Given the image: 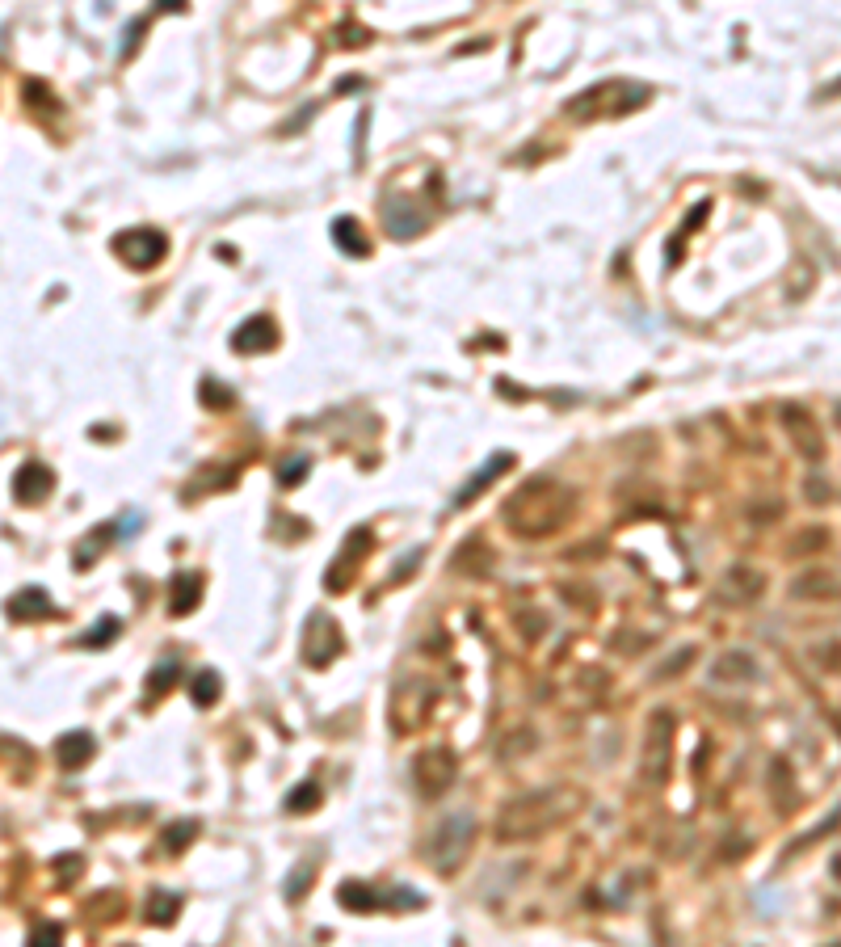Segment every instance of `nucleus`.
<instances>
[{"label": "nucleus", "mask_w": 841, "mask_h": 947, "mask_svg": "<svg viewBox=\"0 0 841 947\" xmlns=\"http://www.w3.org/2000/svg\"><path fill=\"white\" fill-rule=\"evenodd\" d=\"M568 514H572V493L560 485V480L535 476L509 497L505 527L514 535H526V539H543V535H556L568 522Z\"/></svg>", "instance_id": "nucleus-1"}, {"label": "nucleus", "mask_w": 841, "mask_h": 947, "mask_svg": "<svg viewBox=\"0 0 841 947\" xmlns=\"http://www.w3.org/2000/svg\"><path fill=\"white\" fill-rule=\"evenodd\" d=\"M560 804H564V792H556V788L526 792L518 800H509L501 809V821H497V842H530V838L547 834L551 825L568 813Z\"/></svg>", "instance_id": "nucleus-2"}, {"label": "nucleus", "mask_w": 841, "mask_h": 947, "mask_svg": "<svg viewBox=\"0 0 841 947\" xmlns=\"http://www.w3.org/2000/svg\"><path fill=\"white\" fill-rule=\"evenodd\" d=\"M471 838H476V817H471V813H450L438 830L429 834L425 855H429V863H434L438 872H455L463 863V855L471 851Z\"/></svg>", "instance_id": "nucleus-3"}, {"label": "nucleus", "mask_w": 841, "mask_h": 947, "mask_svg": "<svg viewBox=\"0 0 841 947\" xmlns=\"http://www.w3.org/2000/svg\"><path fill=\"white\" fill-rule=\"evenodd\" d=\"M413 771H417V788L421 796H442L450 783H455L459 775V758L446 750V745H429V750L417 754L413 762Z\"/></svg>", "instance_id": "nucleus-4"}, {"label": "nucleus", "mask_w": 841, "mask_h": 947, "mask_svg": "<svg viewBox=\"0 0 841 947\" xmlns=\"http://www.w3.org/2000/svg\"><path fill=\"white\" fill-rule=\"evenodd\" d=\"M114 253L127 261L131 270H152L156 261L169 253V240H164L156 228H131V232L114 236Z\"/></svg>", "instance_id": "nucleus-5"}, {"label": "nucleus", "mask_w": 841, "mask_h": 947, "mask_svg": "<svg viewBox=\"0 0 841 947\" xmlns=\"http://www.w3.org/2000/svg\"><path fill=\"white\" fill-rule=\"evenodd\" d=\"M669 754H673V716L669 712H656L648 720V741H644V762L640 771L648 783H661L665 771H669Z\"/></svg>", "instance_id": "nucleus-6"}, {"label": "nucleus", "mask_w": 841, "mask_h": 947, "mask_svg": "<svg viewBox=\"0 0 841 947\" xmlns=\"http://www.w3.org/2000/svg\"><path fill=\"white\" fill-rule=\"evenodd\" d=\"M783 426L791 430L795 451L804 455V459H820V455H825V438H820V426H816V417H812L804 405H787V409H783Z\"/></svg>", "instance_id": "nucleus-7"}, {"label": "nucleus", "mask_w": 841, "mask_h": 947, "mask_svg": "<svg viewBox=\"0 0 841 947\" xmlns=\"http://www.w3.org/2000/svg\"><path fill=\"white\" fill-rule=\"evenodd\" d=\"M762 590H766V577L757 569H749V564H732V569L724 573V581H720V598L736 602V607L757 602V598H762Z\"/></svg>", "instance_id": "nucleus-8"}, {"label": "nucleus", "mask_w": 841, "mask_h": 947, "mask_svg": "<svg viewBox=\"0 0 841 947\" xmlns=\"http://www.w3.org/2000/svg\"><path fill=\"white\" fill-rule=\"evenodd\" d=\"M51 489H55V472L51 468H43V463H22L17 468V476H13V497L22 501V506H38L43 497H51Z\"/></svg>", "instance_id": "nucleus-9"}, {"label": "nucleus", "mask_w": 841, "mask_h": 947, "mask_svg": "<svg viewBox=\"0 0 841 947\" xmlns=\"http://www.w3.org/2000/svg\"><path fill=\"white\" fill-rule=\"evenodd\" d=\"M791 598L799 602H837L841 598V577L829 569H808L791 581Z\"/></svg>", "instance_id": "nucleus-10"}, {"label": "nucleus", "mask_w": 841, "mask_h": 947, "mask_svg": "<svg viewBox=\"0 0 841 947\" xmlns=\"http://www.w3.org/2000/svg\"><path fill=\"white\" fill-rule=\"evenodd\" d=\"M274 341H278L274 320H270V316H257V320H249V325L236 329L232 346H236L240 354H261V350H274Z\"/></svg>", "instance_id": "nucleus-11"}, {"label": "nucleus", "mask_w": 841, "mask_h": 947, "mask_svg": "<svg viewBox=\"0 0 841 947\" xmlns=\"http://www.w3.org/2000/svg\"><path fill=\"white\" fill-rule=\"evenodd\" d=\"M383 224H387V232H392V236L413 240V236H421L425 219H421V211L408 207L404 198H387V203H383Z\"/></svg>", "instance_id": "nucleus-12"}, {"label": "nucleus", "mask_w": 841, "mask_h": 947, "mask_svg": "<svg viewBox=\"0 0 841 947\" xmlns=\"http://www.w3.org/2000/svg\"><path fill=\"white\" fill-rule=\"evenodd\" d=\"M51 615H55V602H51L47 590H38V586H30V590H22V594L9 598V619H17V623L51 619Z\"/></svg>", "instance_id": "nucleus-13"}, {"label": "nucleus", "mask_w": 841, "mask_h": 947, "mask_svg": "<svg viewBox=\"0 0 841 947\" xmlns=\"http://www.w3.org/2000/svg\"><path fill=\"white\" fill-rule=\"evenodd\" d=\"M450 569L463 573V577H484V573L492 569V552L484 548V543H480L476 535H471V539L463 543V548H459L455 556H450Z\"/></svg>", "instance_id": "nucleus-14"}, {"label": "nucleus", "mask_w": 841, "mask_h": 947, "mask_svg": "<svg viewBox=\"0 0 841 947\" xmlns=\"http://www.w3.org/2000/svg\"><path fill=\"white\" fill-rule=\"evenodd\" d=\"M55 758H59V767H64V771L85 767V762L93 758V737L89 733H64L55 741Z\"/></svg>", "instance_id": "nucleus-15"}, {"label": "nucleus", "mask_w": 841, "mask_h": 947, "mask_svg": "<svg viewBox=\"0 0 841 947\" xmlns=\"http://www.w3.org/2000/svg\"><path fill=\"white\" fill-rule=\"evenodd\" d=\"M505 468H514V455H509V451H501V455H492L488 463H484V468L476 472V480H471V485L455 497V506H467V501H476L480 493H484V485H492V480H497Z\"/></svg>", "instance_id": "nucleus-16"}, {"label": "nucleus", "mask_w": 841, "mask_h": 947, "mask_svg": "<svg viewBox=\"0 0 841 947\" xmlns=\"http://www.w3.org/2000/svg\"><path fill=\"white\" fill-rule=\"evenodd\" d=\"M715 678H720V682H753V678H757L753 653H741V649L724 653L720 661H715Z\"/></svg>", "instance_id": "nucleus-17"}, {"label": "nucleus", "mask_w": 841, "mask_h": 947, "mask_svg": "<svg viewBox=\"0 0 841 947\" xmlns=\"http://www.w3.org/2000/svg\"><path fill=\"white\" fill-rule=\"evenodd\" d=\"M333 240H337V249L350 253V257H366V253H371V245H366V236H362V224H358V219H350V215L333 219Z\"/></svg>", "instance_id": "nucleus-18"}, {"label": "nucleus", "mask_w": 841, "mask_h": 947, "mask_svg": "<svg viewBox=\"0 0 841 947\" xmlns=\"http://www.w3.org/2000/svg\"><path fill=\"white\" fill-rule=\"evenodd\" d=\"M198 598H202V577H198V573H181V577L173 581V615L194 611Z\"/></svg>", "instance_id": "nucleus-19"}, {"label": "nucleus", "mask_w": 841, "mask_h": 947, "mask_svg": "<svg viewBox=\"0 0 841 947\" xmlns=\"http://www.w3.org/2000/svg\"><path fill=\"white\" fill-rule=\"evenodd\" d=\"M177 905H181L177 893H152V897H148V922L169 926V922L177 918Z\"/></svg>", "instance_id": "nucleus-20"}, {"label": "nucleus", "mask_w": 841, "mask_h": 947, "mask_svg": "<svg viewBox=\"0 0 841 947\" xmlns=\"http://www.w3.org/2000/svg\"><path fill=\"white\" fill-rule=\"evenodd\" d=\"M345 905H358V910L362 914H371L375 910V905H379V897L371 893V889H366V884H341V893H337Z\"/></svg>", "instance_id": "nucleus-21"}, {"label": "nucleus", "mask_w": 841, "mask_h": 947, "mask_svg": "<svg viewBox=\"0 0 841 947\" xmlns=\"http://www.w3.org/2000/svg\"><path fill=\"white\" fill-rule=\"evenodd\" d=\"M118 632H122V623H118L114 615H106L89 636H80V644H89V649H101V644H110V636H118Z\"/></svg>", "instance_id": "nucleus-22"}, {"label": "nucleus", "mask_w": 841, "mask_h": 947, "mask_svg": "<svg viewBox=\"0 0 841 947\" xmlns=\"http://www.w3.org/2000/svg\"><path fill=\"white\" fill-rule=\"evenodd\" d=\"M316 800H320V783H303V788H295V792H291V800H286V809H291V813H307Z\"/></svg>", "instance_id": "nucleus-23"}, {"label": "nucleus", "mask_w": 841, "mask_h": 947, "mask_svg": "<svg viewBox=\"0 0 841 947\" xmlns=\"http://www.w3.org/2000/svg\"><path fill=\"white\" fill-rule=\"evenodd\" d=\"M219 695V674H211V670H202L198 678H194V703H202V708H207V703Z\"/></svg>", "instance_id": "nucleus-24"}, {"label": "nucleus", "mask_w": 841, "mask_h": 947, "mask_svg": "<svg viewBox=\"0 0 841 947\" xmlns=\"http://www.w3.org/2000/svg\"><path fill=\"white\" fill-rule=\"evenodd\" d=\"M173 682H177V666H173V661H164V666L156 670V678L148 682V695H152V699H156V695H164V691L173 687Z\"/></svg>", "instance_id": "nucleus-25"}, {"label": "nucleus", "mask_w": 841, "mask_h": 947, "mask_svg": "<svg viewBox=\"0 0 841 947\" xmlns=\"http://www.w3.org/2000/svg\"><path fill=\"white\" fill-rule=\"evenodd\" d=\"M825 543H829V531H820V527H812V531H804V535H799V543H795V556H804V552H816V548H825Z\"/></svg>", "instance_id": "nucleus-26"}, {"label": "nucleus", "mask_w": 841, "mask_h": 947, "mask_svg": "<svg viewBox=\"0 0 841 947\" xmlns=\"http://www.w3.org/2000/svg\"><path fill=\"white\" fill-rule=\"evenodd\" d=\"M303 472H307V459L299 455V459H291V463H282L278 480H282V485H299V480H303Z\"/></svg>", "instance_id": "nucleus-27"}, {"label": "nucleus", "mask_w": 841, "mask_h": 947, "mask_svg": "<svg viewBox=\"0 0 841 947\" xmlns=\"http://www.w3.org/2000/svg\"><path fill=\"white\" fill-rule=\"evenodd\" d=\"M55 943V939H64V926H55V922H38L34 931H30V943Z\"/></svg>", "instance_id": "nucleus-28"}, {"label": "nucleus", "mask_w": 841, "mask_h": 947, "mask_svg": "<svg viewBox=\"0 0 841 947\" xmlns=\"http://www.w3.org/2000/svg\"><path fill=\"white\" fill-rule=\"evenodd\" d=\"M202 396H207V400H215L211 409H228V405H232V392H228V388H215L211 379H207V384H202Z\"/></svg>", "instance_id": "nucleus-29"}, {"label": "nucleus", "mask_w": 841, "mask_h": 947, "mask_svg": "<svg viewBox=\"0 0 841 947\" xmlns=\"http://www.w3.org/2000/svg\"><path fill=\"white\" fill-rule=\"evenodd\" d=\"M181 838H194V825H173V830L164 834V842H169V851H181V846H186Z\"/></svg>", "instance_id": "nucleus-30"}, {"label": "nucleus", "mask_w": 841, "mask_h": 947, "mask_svg": "<svg viewBox=\"0 0 841 947\" xmlns=\"http://www.w3.org/2000/svg\"><path fill=\"white\" fill-rule=\"evenodd\" d=\"M686 661H694V649H682V653H678V657H673V661H669V666L661 670V678H673V674H678V670L686 666Z\"/></svg>", "instance_id": "nucleus-31"}, {"label": "nucleus", "mask_w": 841, "mask_h": 947, "mask_svg": "<svg viewBox=\"0 0 841 947\" xmlns=\"http://www.w3.org/2000/svg\"><path fill=\"white\" fill-rule=\"evenodd\" d=\"M307 880H312V868H299V872H295V884L286 889V897H299V893L307 889Z\"/></svg>", "instance_id": "nucleus-32"}, {"label": "nucleus", "mask_w": 841, "mask_h": 947, "mask_svg": "<svg viewBox=\"0 0 841 947\" xmlns=\"http://www.w3.org/2000/svg\"><path fill=\"white\" fill-rule=\"evenodd\" d=\"M160 9H164V13H177V9H186V0H160Z\"/></svg>", "instance_id": "nucleus-33"}]
</instances>
